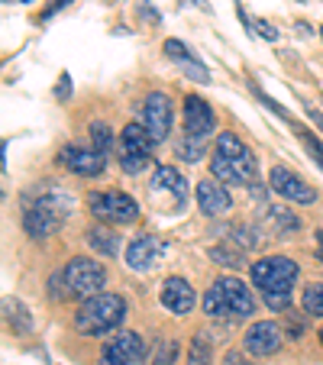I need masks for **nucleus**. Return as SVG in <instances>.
I'll return each instance as SVG.
<instances>
[{
    "instance_id": "nucleus-2",
    "label": "nucleus",
    "mask_w": 323,
    "mask_h": 365,
    "mask_svg": "<svg viewBox=\"0 0 323 365\" xmlns=\"http://www.w3.org/2000/svg\"><path fill=\"white\" fill-rule=\"evenodd\" d=\"M126 320V301L120 294H94L75 310V330L84 336H103Z\"/></svg>"
},
{
    "instance_id": "nucleus-10",
    "label": "nucleus",
    "mask_w": 323,
    "mask_h": 365,
    "mask_svg": "<svg viewBox=\"0 0 323 365\" xmlns=\"http://www.w3.org/2000/svg\"><path fill=\"white\" fill-rule=\"evenodd\" d=\"M255 172H259V165H255V155L230 159V155L213 152V159H210V175H213V178H220L223 185H252Z\"/></svg>"
},
{
    "instance_id": "nucleus-25",
    "label": "nucleus",
    "mask_w": 323,
    "mask_h": 365,
    "mask_svg": "<svg viewBox=\"0 0 323 365\" xmlns=\"http://www.w3.org/2000/svg\"><path fill=\"white\" fill-rule=\"evenodd\" d=\"M175 362H178V339L162 336L155 343V352H152V365H175Z\"/></svg>"
},
{
    "instance_id": "nucleus-15",
    "label": "nucleus",
    "mask_w": 323,
    "mask_h": 365,
    "mask_svg": "<svg viewBox=\"0 0 323 365\" xmlns=\"http://www.w3.org/2000/svg\"><path fill=\"white\" fill-rule=\"evenodd\" d=\"M158 301H162V307L172 310L175 317H185V314H191L194 304H198V294H194V288L185 282V278H168L165 284H162V294H158Z\"/></svg>"
},
{
    "instance_id": "nucleus-36",
    "label": "nucleus",
    "mask_w": 323,
    "mask_h": 365,
    "mask_svg": "<svg viewBox=\"0 0 323 365\" xmlns=\"http://www.w3.org/2000/svg\"><path fill=\"white\" fill-rule=\"evenodd\" d=\"M139 20L149 23V26H158V23H162V14H158V10L152 7L149 0H143V4H139Z\"/></svg>"
},
{
    "instance_id": "nucleus-44",
    "label": "nucleus",
    "mask_w": 323,
    "mask_h": 365,
    "mask_svg": "<svg viewBox=\"0 0 323 365\" xmlns=\"http://www.w3.org/2000/svg\"><path fill=\"white\" fill-rule=\"evenodd\" d=\"M7 4H14V0H7ZM16 4H26V0H16Z\"/></svg>"
},
{
    "instance_id": "nucleus-21",
    "label": "nucleus",
    "mask_w": 323,
    "mask_h": 365,
    "mask_svg": "<svg viewBox=\"0 0 323 365\" xmlns=\"http://www.w3.org/2000/svg\"><path fill=\"white\" fill-rule=\"evenodd\" d=\"M4 314H7V324L14 327V333H20V336L33 333V314H29V307L23 301L7 297V301H4Z\"/></svg>"
},
{
    "instance_id": "nucleus-32",
    "label": "nucleus",
    "mask_w": 323,
    "mask_h": 365,
    "mask_svg": "<svg viewBox=\"0 0 323 365\" xmlns=\"http://www.w3.org/2000/svg\"><path fill=\"white\" fill-rule=\"evenodd\" d=\"M262 301L268 310H288L291 307V291H262Z\"/></svg>"
},
{
    "instance_id": "nucleus-34",
    "label": "nucleus",
    "mask_w": 323,
    "mask_h": 365,
    "mask_svg": "<svg viewBox=\"0 0 323 365\" xmlns=\"http://www.w3.org/2000/svg\"><path fill=\"white\" fill-rule=\"evenodd\" d=\"M252 91H255V97H259V101H262V107H268V110L275 113V117H278V120H284V123L297 126V123H294V120H291V113H288V110H284V107H282V103H275V101H272V97H268V94H265V91H262V88H252Z\"/></svg>"
},
{
    "instance_id": "nucleus-45",
    "label": "nucleus",
    "mask_w": 323,
    "mask_h": 365,
    "mask_svg": "<svg viewBox=\"0 0 323 365\" xmlns=\"http://www.w3.org/2000/svg\"><path fill=\"white\" fill-rule=\"evenodd\" d=\"M320 343H323V330H320Z\"/></svg>"
},
{
    "instance_id": "nucleus-8",
    "label": "nucleus",
    "mask_w": 323,
    "mask_h": 365,
    "mask_svg": "<svg viewBox=\"0 0 323 365\" xmlns=\"http://www.w3.org/2000/svg\"><path fill=\"white\" fill-rule=\"evenodd\" d=\"M143 126L149 130V136L155 143H165L172 133V101L162 91H152L143 101Z\"/></svg>"
},
{
    "instance_id": "nucleus-42",
    "label": "nucleus",
    "mask_w": 323,
    "mask_h": 365,
    "mask_svg": "<svg viewBox=\"0 0 323 365\" xmlns=\"http://www.w3.org/2000/svg\"><path fill=\"white\" fill-rule=\"evenodd\" d=\"M317 242H320V246H323V230H317Z\"/></svg>"
},
{
    "instance_id": "nucleus-16",
    "label": "nucleus",
    "mask_w": 323,
    "mask_h": 365,
    "mask_svg": "<svg viewBox=\"0 0 323 365\" xmlns=\"http://www.w3.org/2000/svg\"><path fill=\"white\" fill-rule=\"evenodd\" d=\"M149 187H152V194H168L172 204H185L188 194H191L185 175H181L178 168H172V165H158L155 172H152V185Z\"/></svg>"
},
{
    "instance_id": "nucleus-17",
    "label": "nucleus",
    "mask_w": 323,
    "mask_h": 365,
    "mask_svg": "<svg viewBox=\"0 0 323 365\" xmlns=\"http://www.w3.org/2000/svg\"><path fill=\"white\" fill-rule=\"evenodd\" d=\"M213 126H217V117H213L210 103L191 94L185 101V130H188V136L204 139V136H210L213 133Z\"/></svg>"
},
{
    "instance_id": "nucleus-40",
    "label": "nucleus",
    "mask_w": 323,
    "mask_h": 365,
    "mask_svg": "<svg viewBox=\"0 0 323 365\" xmlns=\"http://www.w3.org/2000/svg\"><path fill=\"white\" fill-rule=\"evenodd\" d=\"M223 365H246V362H242V352H227V356H223Z\"/></svg>"
},
{
    "instance_id": "nucleus-39",
    "label": "nucleus",
    "mask_w": 323,
    "mask_h": 365,
    "mask_svg": "<svg viewBox=\"0 0 323 365\" xmlns=\"http://www.w3.org/2000/svg\"><path fill=\"white\" fill-rule=\"evenodd\" d=\"M284 333H288V339H301V333H304V320H297L294 314H291V317H288V330H284Z\"/></svg>"
},
{
    "instance_id": "nucleus-31",
    "label": "nucleus",
    "mask_w": 323,
    "mask_h": 365,
    "mask_svg": "<svg viewBox=\"0 0 323 365\" xmlns=\"http://www.w3.org/2000/svg\"><path fill=\"white\" fill-rule=\"evenodd\" d=\"M175 152H178L185 162H200V159H204V143H200V139H194V136H188V139H181V143L175 145Z\"/></svg>"
},
{
    "instance_id": "nucleus-20",
    "label": "nucleus",
    "mask_w": 323,
    "mask_h": 365,
    "mask_svg": "<svg viewBox=\"0 0 323 365\" xmlns=\"http://www.w3.org/2000/svg\"><path fill=\"white\" fill-rule=\"evenodd\" d=\"M84 242H88L94 252L107 255V259H117L120 246H123L120 233H113V230H107V227H88L84 230Z\"/></svg>"
},
{
    "instance_id": "nucleus-3",
    "label": "nucleus",
    "mask_w": 323,
    "mask_h": 365,
    "mask_svg": "<svg viewBox=\"0 0 323 365\" xmlns=\"http://www.w3.org/2000/svg\"><path fill=\"white\" fill-rule=\"evenodd\" d=\"M62 278H65V294L78 297V301H88V297L101 294L103 284H107L103 265L97 262V259H84V255H78V259H71V262L65 265Z\"/></svg>"
},
{
    "instance_id": "nucleus-7",
    "label": "nucleus",
    "mask_w": 323,
    "mask_h": 365,
    "mask_svg": "<svg viewBox=\"0 0 323 365\" xmlns=\"http://www.w3.org/2000/svg\"><path fill=\"white\" fill-rule=\"evenodd\" d=\"M149 359V346L139 333H117L101 349V365H143Z\"/></svg>"
},
{
    "instance_id": "nucleus-24",
    "label": "nucleus",
    "mask_w": 323,
    "mask_h": 365,
    "mask_svg": "<svg viewBox=\"0 0 323 365\" xmlns=\"http://www.w3.org/2000/svg\"><path fill=\"white\" fill-rule=\"evenodd\" d=\"M210 259L223 269H242L246 265V255L240 246H210Z\"/></svg>"
},
{
    "instance_id": "nucleus-5",
    "label": "nucleus",
    "mask_w": 323,
    "mask_h": 365,
    "mask_svg": "<svg viewBox=\"0 0 323 365\" xmlns=\"http://www.w3.org/2000/svg\"><path fill=\"white\" fill-rule=\"evenodd\" d=\"M152 145L155 139L149 136V130L139 123H130L123 133H120V145H117V159L123 165V172L139 175L152 165Z\"/></svg>"
},
{
    "instance_id": "nucleus-27",
    "label": "nucleus",
    "mask_w": 323,
    "mask_h": 365,
    "mask_svg": "<svg viewBox=\"0 0 323 365\" xmlns=\"http://www.w3.org/2000/svg\"><path fill=\"white\" fill-rule=\"evenodd\" d=\"M91 130V145H94L97 152H103V155H111L113 152V143H117V139H113V130L107 123H91L88 126Z\"/></svg>"
},
{
    "instance_id": "nucleus-13",
    "label": "nucleus",
    "mask_w": 323,
    "mask_h": 365,
    "mask_svg": "<svg viewBox=\"0 0 323 365\" xmlns=\"http://www.w3.org/2000/svg\"><path fill=\"white\" fill-rule=\"evenodd\" d=\"M165 249H168L165 240L145 233V236H139V240H133L130 246H126V265H130V272H149L152 265L165 255Z\"/></svg>"
},
{
    "instance_id": "nucleus-22",
    "label": "nucleus",
    "mask_w": 323,
    "mask_h": 365,
    "mask_svg": "<svg viewBox=\"0 0 323 365\" xmlns=\"http://www.w3.org/2000/svg\"><path fill=\"white\" fill-rule=\"evenodd\" d=\"M204 314L210 320H220V317H233V310H230V301L223 294V288L213 282V288L204 294Z\"/></svg>"
},
{
    "instance_id": "nucleus-18",
    "label": "nucleus",
    "mask_w": 323,
    "mask_h": 365,
    "mask_svg": "<svg viewBox=\"0 0 323 365\" xmlns=\"http://www.w3.org/2000/svg\"><path fill=\"white\" fill-rule=\"evenodd\" d=\"M217 284H220L223 294H227L233 317H242V320L252 317L255 314V297H252V291L246 288V282H240V278H220Z\"/></svg>"
},
{
    "instance_id": "nucleus-37",
    "label": "nucleus",
    "mask_w": 323,
    "mask_h": 365,
    "mask_svg": "<svg viewBox=\"0 0 323 365\" xmlns=\"http://www.w3.org/2000/svg\"><path fill=\"white\" fill-rule=\"evenodd\" d=\"M252 33H259L262 39H268V42L278 39V29L272 26V23H265V20H255V23H252Z\"/></svg>"
},
{
    "instance_id": "nucleus-1",
    "label": "nucleus",
    "mask_w": 323,
    "mask_h": 365,
    "mask_svg": "<svg viewBox=\"0 0 323 365\" xmlns=\"http://www.w3.org/2000/svg\"><path fill=\"white\" fill-rule=\"evenodd\" d=\"M75 210V197L56 185H39L29 187L23 197V230L33 240H46L52 236Z\"/></svg>"
},
{
    "instance_id": "nucleus-30",
    "label": "nucleus",
    "mask_w": 323,
    "mask_h": 365,
    "mask_svg": "<svg viewBox=\"0 0 323 365\" xmlns=\"http://www.w3.org/2000/svg\"><path fill=\"white\" fill-rule=\"evenodd\" d=\"M233 230V242L240 249H255V246H262V236H255L259 230L255 227H246V223H236V227H230Z\"/></svg>"
},
{
    "instance_id": "nucleus-43",
    "label": "nucleus",
    "mask_w": 323,
    "mask_h": 365,
    "mask_svg": "<svg viewBox=\"0 0 323 365\" xmlns=\"http://www.w3.org/2000/svg\"><path fill=\"white\" fill-rule=\"evenodd\" d=\"M317 262H320V265H323V252H320V255H317Z\"/></svg>"
},
{
    "instance_id": "nucleus-46",
    "label": "nucleus",
    "mask_w": 323,
    "mask_h": 365,
    "mask_svg": "<svg viewBox=\"0 0 323 365\" xmlns=\"http://www.w3.org/2000/svg\"><path fill=\"white\" fill-rule=\"evenodd\" d=\"M297 4H307V0H297Z\"/></svg>"
},
{
    "instance_id": "nucleus-12",
    "label": "nucleus",
    "mask_w": 323,
    "mask_h": 365,
    "mask_svg": "<svg viewBox=\"0 0 323 365\" xmlns=\"http://www.w3.org/2000/svg\"><path fill=\"white\" fill-rule=\"evenodd\" d=\"M268 187H272V191H278L282 197L294 200V204H314V200H317L314 187H310L301 175H294L291 168H284V165H275L272 172H268Z\"/></svg>"
},
{
    "instance_id": "nucleus-23",
    "label": "nucleus",
    "mask_w": 323,
    "mask_h": 365,
    "mask_svg": "<svg viewBox=\"0 0 323 365\" xmlns=\"http://www.w3.org/2000/svg\"><path fill=\"white\" fill-rule=\"evenodd\" d=\"M213 362V343L210 333H198L191 339V352H188V365H210Z\"/></svg>"
},
{
    "instance_id": "nucleus-41",
    "label": "nucleus",
    "mask_w": 323,
    "mask_h": 365,
    "mask_svg": "<svg viewBox=\"0 0 323 365\" xmlns=\"http://www.w3.org/2000/svg\"><path fill=\"white\" fill-rule=\"evenodd\" d=\"M307 117L314 120V123H317V126H320V130H323V113H320V110H314V107H307Z\"/></svg>"
},
{
    "instance_id": "nucleus-38",
    "label": "nucleus",
    "mask_w": 323,
    "mask_h": 365,
    "mask_svg": "<svg viewBox=\"0 0 323 365\" xmlns=\"http://www.w3.org/2000/svg\"><path fill=\"white\" fill-rule=\"evenodd\" d=\"M56 97H58V101H68V97H71V75H68V71H65V75L58 78V84H56Z\"/></svg>"
},
{
    "instance_id": "nucleus-9",
    "label": "nucleus",
    "mask_w": 323,
    "mask_h": 365,
    "mask_svg": "<svg viewBox=\"0 0 323 365\" xmlns=\"http://www.w3.org/2000/svg\"><path fill=\"white\" fill-rule=\"evenodd\" d=\"M58 165H65L75 175H84V178H94V175H101L103 168H107V155L97 152L94 145L88 149V145L68 143V145H62V152H58Z\"/></svg>"
},
{
    "instance_id": "nucleus-35",
    "label": "nucleus",
    "mask_w": 323,
    "mask_h": 365,
    "mask_svg": "<svg viewBox=\"0 0 323 365\" xmlns=\"http://www.w3.org/2000/svg\"><path fill=\"white\" fill-rule=\"evenodd\" d=\"M165 56L175 58V62H185V58H191V52L185 48V42L178 39H165Z\"/></svg>"
},
{
    "instance_id": "nucleus-14",
    "label": "nucleus",
    "mask_w": 323,
    "mask_h": 365,
    "mask_svg": "<svg viewBox=\"0 0 323 365\" xmlns=\"http://www.w3.org/2000/svg\"><path fill=\"white\" fill-rule=\"evenodd\" d=\"M194 194H198V210L204 217H220V214H227L230 207H233V197H230V191H227L223 181L204 178V181H198Z\"/></svg>"
},
{
    "instance_id": "nucleus-33",
    "label": "nucleus",
    "mask_w": 323,
    "mask_h": 365,
    "mask_svg": "<svg viewBox=\"0 0 323 365\" xmlns=\"http://www.w3.org/2000/svg\"><path fill=\"white\" fill-rule=\"evenodd\" d=\"M178 65L185 68V75L191 78V81H198V84H207V81H210V71H207L194 56H191V58H185V62H178Z\"/></svg>"
},
{
    "instance_id": "nucleus-26",
    "label": "nucleus",
    "mask_w": 323,
    "mask_h": 365,
    "mask_svg": "<svg viewBox=\"0 0 323 365\" xmlns=\"http://www.w3.org/2000/svg\"><path fill=\"white\" fill-rule=\"evenodd\" d=\"M217 152H220V155H230V159L252 155V152H249V145L242 143L240 136H233V133H220V139H217Z\"/></svg>"
},
{
    "instance_id": "nucleus-29",
    "label": "nucleus",
    "mask_w": 323,
    "mask_h": 365,
    "mask_svg": "<svg viewBox=\"0 0 323 365\" xmlns=\"http://www.w3.org/2000/svg\"><path fill=\"white\" fill-rule=\"evenodd\" d=\"M304 310L310 317H323V282H314L304 288Z\"/></svg>"
},
{
    "instance_id": "nucleus-4",
    "label": "nucleus",
    "mask_w": 323,
    "mask_h": 365,
    "mask_svg": "<svg viewBox=\"0 0 323 365\" xmlns=\"http://www.w3.org/2000/svg\"><path fill=\"white\" fill-rule=\"evenodd\" d=\"M249 278L259 291H291L297 282V262L288 255H265V259L252 262Z\"/></svg>"
},
{
    "instance_id": "nucleus-47",
    "label": "nucleus",
    "mask_w": 323,
    "mask_h": 365,
    "mask_svg": "<svg viewBox=\"0 0 323 365\" xmlns=\"http://www.w3.org/2000/svg\"><path fill=\"white\" fill-rule=\"evenodd\" d=\"M320 36H323V33H320Z\"/></svg>"
},
{
    "instance_id": "nucleus-6",
    "label": "nucleus",
    "mask_w": 323,
    "mask_h": 365,
    "mask_svg": "<svg viewBox=\"0 0 323 365\" xmlns=\"http://www.w3.org/2000/svg\"><path fill=\"white\" fill-rule=\"evenodd\" d=\"M88 207L103 223H133L139 217V204L123 191H91Z\"/></svg>"
},
{
    "instance_id": "nucleus-11",
    "label": "nucleus",
    "mask_w": 323,
    "mask_h": 365,
    "mask_svg": "<svg viewBox=\"0 0 323 365\" xmlns=\"http://www.w3.org/2000/svg\"><path fill=\"white\" fill-rule=\"evenodd\" d=\"M284 343V330L272 320H255L252 327L242 336V349L252 352V356H275Z\"/></svg>"
},
{
    "instance_id": "nucleus-19",
    "label": "nucleus",
    "mask_w": 323,
    "mask_h": 365,
    "mask_svg": "<svg viewBox=\"0 0 323 365\" xmlns=\"http://www.w3.org/2000/svg\"><path fill=\"white\" fill-rule=\"evenodd\" d=\"M262 223H265V230H272V236H282V240H288V236H294L301 230L297 214H291L288 207H275V204H268L262 210Z\"/></svg>"
},
{
    "instance_id": "nucleus-28",
    "label": "nucleus",
    "mask_w": 323,
    "mask_h": 365,
    "mask_svg": "<svg viewBox=\"0 0 323 365\" xmlns=\"http://www.w3.org/2000/svg\"><path fill=\"white\" fill-rule=\"evenodd\" d=\"M294 136L301 139V143H304V149H307V155H310V159H314V165L323 172V145L317 143V136H314V133H310V130H304L301 123L294 126Z\"/></svg>"
}]
</instances>
